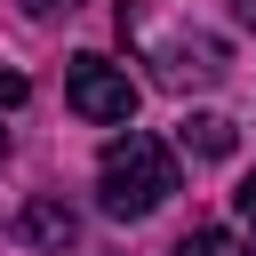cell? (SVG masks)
Segmentation results:
<instances>
[{
	"instance_id": "1",
	"label": "cell",
	"mask_w": 256,
	"mask_h": 256,
	"mask_svg": "<svg viewBox=\"0 0 256 256\" xmlns=\"http://www.w3.org/2000/svg\"><path fill=\"white\" fill-rule=\"evenodd\" d=\"M168 192H176V152H168L160 136H144V128H120V136L104 144V160H96V208L120 216V224H136V216H152Z\"/></svg>"
},
{
	"instance_id": "2",
	"label": "cell",
	"mask_w": 256,
	"mask_h": 256,
	"mask_svg": "<svg viewBox=\"0 0 256 256\" xmlns=\"http://www.w3.org/2000/svg\"><path fill=\"white\" fill-rule=\"evenodd\" d=\"M64 104H72L80 120H96V128H128V120H136V80H128V64H112V56H72V64H64Z\"/></svg>"
},
{
	"instance_id": "3",
	"label": "cell",
	"mask_w": 256,
	"mask_h": 256,
	"mask_svg": "<svg viewBox=\"0 0 256 256\" xmlns=\"http://www.w3.org/2000/svg\"><path fill=\"white\" fill-rule=\"evenodd\" d=\"M224 40H208V32H184V40H168L160 56H152V72H160V88H200V80H224Z\"/></svg>"
},
{
	"instance_id": "4",
	"label": "cell",
	"mask_w": 256,
	"mask_h": 256,
	"mask_svg": "<svg viewBox=\"0 0 256 256\" xmlns=\"http://www.w3.org/2000/svg\"><path fill=\"white\" fill-rule=\"evenodd\" d=\"M16 240H24V248H48V256H64V248L80 240V216H72L56 192H32V200H24V216H16Z\"/></svg>"
},
{
	"instance_id": "5",
	"label": "cell",
	"mask_w": 256,
	"mask_h": 256,
	"mask_svg": "<svg viewBox=\"0 0 256 256\" xmlns=\"http://www.w3.org/2000/svg\"><path fill=\"white\" fill-rule=\"evenodd\" d=\"M176 144H184V152H200V160H224V152H232L240 136H232V120H224V112H184Z\"/></svg>"
},
{
	"instance_id": "6",
	"label": "cell",
	"mask_w": 256,
	"mask_h": 256,
	"mask_svg": "<svg viewBox=\"0 0 256 256\" xmlns=\"http://www.w3.org/2000/svg\"><path fill=\"white\" fill-rule=\"evenodd\" d=\"M176 256H248V248H240L232 232H216V224H200V232H184V240H176Z\"/></svg>"
},
{
	"instance_id": "7",
	"label": "cell",
	"mask_w": 256,
	"mask_h": 256,
	"mask_svg": "<svg viewBox=\"0 0 256 256\" xmlns=\"http://www.w3.org/2000/svg\"><path fill=\"white\" fill-rule=\"evenodd\" d=\"M232 216H240V232L256 240V176H240V192H232Z\"/></svg>"
},
{
	"instance_id": "8",
	"label": "cell",
	"mask_w": 256,
	"mask_h": 256,
	"mask_svg": "<svg viewBox=\"0 0 256 256\" xmlns=\"http://www.w3.org/2000/svg\"><path fill=\"white\" fill-rule=\"evenodd\" d=\"M24 96H32V88H24V72H0V112H16Z\"/></svg>"
},
{
	"instance_id": "9",
	"label": "cell",
	"mask_w": 256,
	"mask_h": 256,
	"mask_svg": "<svg viewBox=\"0 0 256 256\" xmlns=\"http://www.w3.org/2000/svg\"><path fill=\"white\" fill-rule=\"evenodd\" d=\"M16 8H24V16H72L80 0H16Z\"/></svg>"
},
{
	"instance_id": "10",
	"label": "cell",
	"mask_w": 256,
	"mask_h": 256,
	"mask_svg": "<svg viewBox=\"0 0 256 256\" xmlns=\"http://www.w3.org/2000/svg\"><path fill=\"white\" fill-rule=\"evenodd\" d=\"M232 16H240V24H248V32H256V0H232Z\"/></svg>"
},
{
	"instance_id": "11",
	"label": "cell",
	"mask_w": 256,
	"mask_h": 256,
	"mask_svg": "<svg viewBox=\"0 0 256 256\" xmlns=\"http://www.w3.org/2000/svg\"><path fill=\"white\" fill-rule=\"evenodd\" d=\"M0 160H8V128H0Z\"/></svg>"
}]
</instances>
